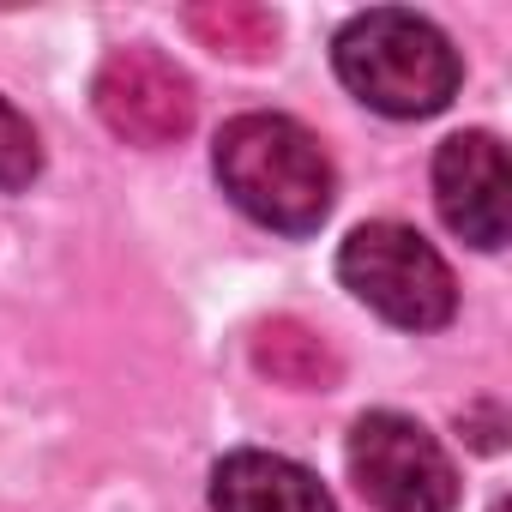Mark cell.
Returning a JSON list of instances; mask_svg holds the SVG:
<instances>
[{"label": "cell", "instance_id": "obj_3", "mask_svg": "<svg viewBox=\"0 0 512 512\" xmlns=\"http://www.w3.org/2000/svg\"><path fill=\"white\" fill-rule=\"evenodd\" d=\"M338 278L356 302L404 332H440L458 314L452 266L410 229V223H362L338 247Z\"/></svg>", "mask_w": 512, "mask_h": 512}, {"label": "cell", "instance_id": "obj_9", "mask_svg": "<svg viewBox=\"0 0 512 512\" xmlns=\"http://www.w3.org/2000/svg\"><path fill=\"white\" fill-rule=\"evenodd\" d=\"M187 25H193V37L211 55H229V61H266L278 49V19L266 7H241V0H211V7H193Z\"/></svg>", "mask_w": 512, "mask_h": 512}, {"label": "cell", "instance_id": "obj_6", "mask_svg": "<svg viewBox=\"0 0 512 512\" xmlns=\"http://www.w3.org/2000/svg\"><path fill=\"white\" fill-rule=\"evenodd\" d=\"M434 205L470 247L494 253L506 241V151L494 133H452L434 151Z\"/></svg>", "mask_w": 512, "mask_h": 512}, {"label": "cell", "instance_id": "obj_5", "mask_svg": "<svg viewBox=\"0 0 512 512\" xmlns=\"http://www.w3.org/2000/svg\"><path fill=\"white\" fill-rule=\"evenodd\" d=\"M97 115L115 139L139 145V151H157V145H175L187 139L193 127V85L187 73L157 55V49H115L103 67H97Z\"/></svg>", "mask_w": 512, "mask_h": 512}, {"label": "cell", "instance_id": "obj_10", "mask_svg": "<svg viewBox=\"0 0 512 512\" xmlns=\"http://www.w3.org/2000/svg\"><path fill=\"white\" fill-rule=\"evenodd\" d=\"M43 175V145H37V127L0 97V193H19Z\"/></svg>", "mask_w": 512, "mask_h": 512}, {"label": "cell", "instance_id": "obj_8", "mask_svg": "<svg viewBox=\"0 0 512 512\" xmlns=\"http://www.w3.org/2000/svg\"><path fill=\"white\" fill-rule=\"evenodd\" d=\"M253 362H260V374H272L278 386H302V392L338 380V362H332L326 338L308 332L302 320H272V326H260V332H253Z\"/></svg>", "mask_w": 512, "mask_h": 512}, {"label": "cell", "instance_id": "obj_2", "mask_svg": "<svg viewBox=\"0 0 512 512\" xmlns=\"http://www.w3.org/2000/svg\"><path fill=\"white\" fill-rule=\"evenodd\" d=\"M332 67L350 85V97H362L368 109H380L392 121L440 115L464 79L446 31L416 13H398V7L356 13L332 43Z\"/></svg>", "mask_w": 512, "mask_h": 512}, {"label": "cell", "instance_id": "obj_4", "mask_svg": "<svg viewBox=\"0 0 512 512\" xmlns=\"http://www.w3.org/2000/svg\"><path fill=\"white\" fill-rule=\"evenodd\" d=\"M350 476L380 512H452L458 500L446 446L398 410H368L350 428Z\"/></svg>", "mask_w": 512, "mask_h": 512}, {"label": "cell", "instance_id": "obj_11", "mask_svg": "<svg viewBox=\"0 0 512 512\" xmlns=\"http://www.w3.org/2000/svg\"><path fill=\"white\" fill-rule=\"evenodd\" d=\"M494 512H506V500H500V506H494Z\"/></svg>", "mask_w": 512, "mask_h": 512}, {"label": "cell", "instance_id": "obj_1", "mask_svg": "<svg viewBox=\"0 0 512 512\" xmlns=\"http://www.w3.org/2000/svg\"><path fill=\"white\" fill-rule=\"evenodd\" d=\"M211 163L223 193L278 235H314L332 211V157L290 115H235L217 133Z\"/></svg>", "mask_w": 512, "mask_h": 512}, {"label": "cell", "instance_id": "obj_7", "mask_svg": "<svg viewBox=\"0 0 512 512\" xmlns=\"http://www.w3.org/2000/svg\"><path fill=\"white\" fill-rule=\"evenodd\" d=\"M211 512H338L314 470L278 452H229L211 470Z\"/></svg>", "mask_w": 512, "mask_h": 512}]
</instances>
